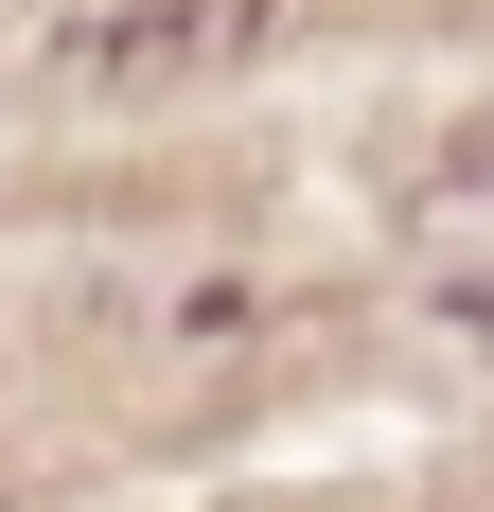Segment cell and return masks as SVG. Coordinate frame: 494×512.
<instances>
[{"label": "cell", "mask_w": 494, "mask_h": 512, "mask_svg": "<svg viewBox=\"0 0 494 512\" xmlns=\"http://www.w3.org/2000/svg\"><path fill=\"white\" fill-rule=\"evenodd\" d=\"M459 212H494V124L442 142V177H424V230H459Z\"/></svg>", "instance_id": "7a4b0ae2"}, {"label": "cell", "mask_w": 494, "mask_h": 512, "mask_svg": "<svg viewBox=\"0 0 494 512\" xmlns=\"http://www.w3.org/2000/svg\"><path fill=\"white\" fill-rule=\"evenodd\" d=\"M265 36H283V0H71L36 36V71L89 89V106H159V89H195V71H230Z\"/></svg>", "instance_id": "6da1fadb"}]
</instances>
